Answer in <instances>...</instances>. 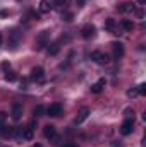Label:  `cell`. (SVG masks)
I'll return each mask as SVG.
<instances>
[{
    "mask_svg": "<svg viewBox=\"0 0 146 147\" xmlns=\"http://www.w3.org/2000/svg\"><path fill=\"white\" fill-rule=\"evenodd\" d=\"M127 96H129V98H134V96H139V94H138V87H136V89H129V91H127Z\"/></svg>",
    "mask_w": 146,
    "mask_h": 147,
    "instance_id": "obj_26",
    "label": "cell"
},
{
    "mask_svg": "<svg viewBox=\"0 0 146 147\" xmlns=\"http://www.w3.org/2000/svg\"><path fill=\"white\" fill-rule=\"evenodd\" d=\"M120 26H122V29H124V31H127V33H131V31L134 29V22H132V21H129V19H124Z\"/></svg>",
    "mask_w": 146,
    "mask_h": 147,
    "instance_id": "obj_17",
    "label": "cell"
},
{
    "mask_svg": "<svg viewBox=\"0 0 146 147\" xmlns=\"http://www.w3.org/2000/svg\"><path fill=\"white\" fill-rule=\"evenodd\" d=\"M138 2H139V3H145L146 0H138Z\"/></svg>",
    "mask_w": 146,
    "mask_h": 147,
    "instance_id": "obj_30",
    "label": "cell"
},
{
    "mask_svg": "<svg viewBox=\"0 0 146 147\" xmlns=\"http://www.w3.org/2000/svg\"><path fill=\"white\" fill-rule=\"evenodd\" d=\"M69 3H71V0H55V7H59V9H67Z\"/></svg>",
    "mask_w": 146,
    "mask_h": 147,
    "instance_id": "obj_21",
    "label": "cell"
},
{
    "mask_svg": "<svg viewBox=\"0 0 146 147\" xmlns=\"http://www.w3.org/2000/svg\"><path fill=\"white\" fill-rule=\"evenodd\" d=\"M96 34V28L93 26V24H86V26H83V29H81V36L84 38V39H91V38H95Z\"/></svg>",
    "mask_w": 146,
    "mask_h": 147,
    "instance_id": "obj_7",
    "label": "cell"
},
{
    "mask_svg": "<svg viewBox=\"0 0 146 147\" xmlns=\"http://www.w3.org/2000/svg\"><path fill=\"white\" fill-rule=\"evenodd\" d=\"M38 10H40V14H48V12L52 10L50 2H48V0H41V2H40V5H38Z\"/></svg>",
    "mask_w": 146,
    "mask_h": 147,
    "instance_id": "obj_16",
    "label": "cell"
},
{
    "mask_svg": "<svg viewBox=\"0 0 146 147\" xmlns=\"http://www.w3.org/2000/svg\"><path fill=\"white\" fill-rule=\"evenodd\" d=\"M126 116H127V118H134V111L127 108V110H126Z\"/></svg>",
    "mask_w": 146,
    "mask_h": 147,
    "instance_id": "obj_27",
    "label": "cell"
},
{
    "mask_svg": "<svg viewBox=\"0 0 146 147\" xmlns=\"http://www.w3.org/2000/svg\"><path fill=\"white\" fill-rule=\"evenodd\" d=\"M21 39H23V34H21V33H19L17 29L10 31V33H9V46H10L12 50H16V48L19 46Z\"/></svg>",
    "mask_w": 146,
    "mask_h": 147,
    "instance_id": "obj_2",
    "label": "cell"
},
{
    "mask_svg": "<svg viewBox=\"0 0 146 147\" xmlns=\"http://www.w3.org/2000/svg\"><path fill=\"white\" fill-rule=\"evenodd\" d=\"M134 9H136V5H134L132 2H124V3H120V5L117 7V10H119L120 14H129V12H134Z\"/></svg>",
    "mask_w": 146,
    "mask_h": 147,
    "instance_id": "obj_10",
    "label": "cell"
},
{
    "mask_svg": "<svg viewBox=\"0 0 146 147\" xmlns=\"http://www.w3.org/2000/svg\"><path fill=\"white\" fill-rule=\"evenodd\" d=\"M3 77H5L7 82H16V80H17V74L14 72V70H10V69L5 70V75H3Z\"/></svg>",
    "mask_w": 146,
    "mask_h": 147,
    "instance_id": "obj_18",
    "label": "cell"
},
{
    "mask_svg": "<svg viewBox=\"0 0 146 147\" xmlns=\"http://www.w3.org/2000/svg\"><path fill=\"white\" fill-rule=\"evenodd\" d=\"M62 147H77V146H76L74 142H65V144H64Z\"/></svg>",
    "mask_w": 146,
    "mask_h": 147,
    "instance_id": "obj_28",
    "label": "cell"
},
{
    "mask_svg": "<svg viewBox=\"0 0 146 147\" xmlns=\"http://www.w3.org/2000/svg\"><path fill=\"white\" fill-rule=\"evenodd\" d=\"M33 132H35V128H33L31 125H28L26 128H19V130H17V134H19L24 140H31V139H33Z\"/></svg>",
    "mask_w": 146,
    "mask_h": 147,
    "instance_id": "obj_9",
    "label": "cell"
},
{
    "mask_svg": "<svg viewBox=\"0 0 146 147\" xmlns=\"http://www.w3.org/2000/svg\"><path fill=\"white\" fill-rule=\"evenodd\" d=\"M105 29L110 31V33H113V34H120V33H119V26H117L115 19H112V17L105 21Z\"/></svg>",
    "mask_w": 146,
    "mask_h": 147,
    "instance_id": "obj_12",
    "label": "cell"
},
{
    "mask_svg": "<svg viewBox=\"0 0 146 147\" xmlns=\"http://www.w3.org/2000/svg\"><path fill=\"white\" fill-rule=\"evenodd\" d=\"M138 94H139V96H145V94H146V84L138 86Z\"/></svg>",
    "mask_w": 146,
    "mask_h": 147,
    "instance_id": "obj_24",
    "label": "cell"
},
{
    "mask_svg": "<svg viewBox=\"0 0 146 147\" xmlns=\"http://www.w3.org/2000/svg\"><path fill=\"white\" fill-rule=\"evenodd\" d=\"M46 115L52 116V118H59V116L62 115V105H60V103H53V105H50V106L46 108Z\"/></svg>",
    "mask_w": 146,
    "mask_h": 147,
    "instance_id": "obj_6",
    "label": "cell"
},
{
    "mask_svg": "<svg viewBox=\"0 0 146 147\" xmlns=\"http://www.w3.org/2000/svg\"><path fill=\"white\" fill-rule=\"evenodd\" d=\"M45 113H46V110L41 106V105H38V106H35V110H33V115L36 116V118H40V116H45Z\"/></svg>",
    "mask_w": 146,
    "mask_h": 147,
    "instance_id": "obj_19",
    "label": "cell"
},
{
    "mask_svg": "<svg viewBox=\"0 0 146 147\" xmlns=\"http://www.w3.org/2000/svg\"><path fill=\"white\" fill-rule=\"evenodd\" d=\"M134 130V118H126L124 123L120 125V134L122 135H131Z\"/></svg>",
    "mask_w": 146,
    "mask_h": 147,
    "instance_id": "obj_4",
    "label": "cell"
},
{
    "mask_svg": "<svg viewBox=\"0 0 146 147\" xmlns=\"http://www.w3.org/2000/svg\"><path fill=\"white\" fill-rule=\"evenodd\" d=\"M33 147H41V146H40V144H35V146H33Z\"/></svg>",
    "mask_w": 146,
    "mask_h": 147,
    "instance_id": "obj_31",
    "label": "cell"
},
{
    "mask_svg": "<svg viewBox=\"0 0 146 147\" xmlns=\"http://www.w3.org/2000/svg\"><path fill=\"white\" fill-rule=\"evenodd\" d=\"M2 41H3V38H2V33H0V46H2Z\"/></svg>",
    "mask_w": 146,
    "mask_h": 147,
    "instance_id": "obj_29",
    "label": "cell"
},
{
    "mask_svg": "<svg viewBox=\"0 0 146 147\" xmlns=\"http://www.w3.org/2000/svg\"><path fill=\"white\" fill-rule=\"evenodd\" d=\"M72 14H71V12H64V14H62V19H64V21H67V22H71V21H72Z\"/></svg>",
    "mask_w": 146,
    "mask_h": 147,
    "instance_id": "obj_25",
    "label": "cell"
},
{
    "mask_svg": "<svg viewBox=\"0 0 146 147\" xmlns=\"http://www.w3.org/2000/svg\"><path fill=\"white\" fill-rule=\"evenodd\" d=\"M29 79H31L33 82H36V84L43 82V80H45V70H43L41 67H35V69L31 70V75H29Z\"/></svg>",
    "mask_w": 146,
    "mask_h": 147,
    "instance_id": "obj_5",
    "label": "cell"
},
{
    "mask_svg": "<svg viewBox=\"0 0 146 147\" xmlns=\"http://www.w3.org/2000/svg\"><path fill=\"white\" fill-rule=\"evenodd\" d=\"M105 84H107V80H105V79H98V80L91 86V92H93V94L102 92V91H103V87H105Z\"/></svg>",
    "mask_w": 146,
    "mask_h": 147,
    "instance_id": "obj_13",
    "label": "cell"
},
{
    "mask_svg": "<svg viewBox=\"0 0 146 147\" xmlns=\"http://www.w3.org/2000/svg\"><path fill=\"white\" fill-rule=\"evenodd\" d=\"M88 115H89V108H81L79 113H77V116H76V125L83 123V121L88 118Z\"/></svg>",
    "mask_w": 146,
    "mask_h": 147,
    "instance_id": "obj_14",
    "label": "cell"
},
{
    "mask_svg": "<svg viewBox=\"0 0 146 147\" xmlns=\"http://www.w3.org/2000/svg\"><path fill=\"white\" fill-rule=\"evenodd\" d=\"M59 50H60V46H59V43H48V53L50 55H57L59 53Z\"/></svg>",
    "mask_w": 146,
    "mask_h": 147,
    "instance_id": "obj_20",
    "label": "cell"
},
{
    "mask_svg": "<svg viewBox=\"0 0 146 147\" xmlns=\"http://www.w3.org/2000/svg\"><path fill=\"white\" fill-rule=\"evenodd\" d=\"M112 50H113V58H115V60H120V58L124 57V45H122V43L115 41V43L112 45Z\"/></svg>",
    "mask_w": 146,
    "mask_h": 147,
    "instance_id": "obj_8",
    "label": "cell"
},
{
    "mask_svg": "<svg viewBox=\"0 0 146 147\" xmlns=\"http://www.w3.org/2000/svg\"><path fill=\"white\" fill-rule=\"evenodd\" d=\"M5 121H7V113H3V111H0V128L5 125Z\"/></svg>",
    "mask_w": 146,
    "mask_h": 147,
    "instance_id": "obj_23",
    "label": "cell"
},
{
    "mask_svg": "<svg viewBox=\"0 0 146 147\" xmlns=\"http://www.w3.org/2000/svg\"><path fill=\"white\" fill-rule=\"evenodd\" d=\"M43 134H45V137L46 139H50V140H53L55 137H57V128L53 127V125H45V128H43Z\"/></svg>",
    "mask_w": 146,
    "mask_h": 147,
    "instance_id": "obj_11",
    "label": "cell"
},
{
    "mask_svg": "<svg viewBox=\"0 0 146 147\" xmlns=\"http://www.w3.org/2000/svg\"><path fill=\"white\" fill-rule=\"evenodd\" d=\"M7 147H9V146H7Z\"/></svg>",
    "mask_w": 146,
    "mask_h": 147,
    "instance_id": "obj_32",
    "label": "cell"
},
{
    "mask_svg": "<svg viewBox=\"0 0 146 147\" xmlns=\"http://www.w3.org/2000/svg\"><path fill=\"white\" fill-rule=\"evenodd\" d=\"M91 60H93L95 63H98V65H107L110 62L108 55L103 53V51H93V53H91Z\"/></svg>",
    "mask_w": 146,
    "mask_h": 147,
    "instance_id": "obj_3",
    "label": "cell"
},
{
    "mask_svg": "<svg viewBox=\"0 0 146 147\" xmlns=\"http://www.w3.org/2000/svg\"><path fill=\"white\" fill-rule=\"evenodd\" d=\"M10 115H12V118H14L16 121L21 120V116H23V105H17V103H16V105L12 106V113H10Z\"/></svg>",
    "mask_w": 146,
    "mask_h": 147,
    "instance_id": "obj_15",
    "label": "cell"
},
{
    "mask_svg": "<svg viewBox=\"0 0 146 147\" xmlns=\"http://www.w3.org/2000/svg\"><path fill=\"white\" fill-rule=\"evenodd\" d=\"M0 130H2V135H3V137H7V135H12V134H14V128H10V127L7 128L5 125H3V127H2Z\"/></svg>",
    "mask_w": 146,
    "mask_h": 147,
    "instance_id": "obj_22",
    "label": "cell"
},
{
    "mask_svg": "<svg viewBox=\"0 0 146 147\" xmlns=\"http://www.w3.org/2000/svg\"><path fill=\"white\" fill-rule=\"evenodd\" d=\"M48 43H50V33L48 31H41L36 38V43H35V48L36 50H41V48H45V46H48Z\"/></svg>",
    "mask_w": 146,
    "mask_h": 147,
    "instance_id": "obj_1",
    "label": "cell"
}]
</instances>
